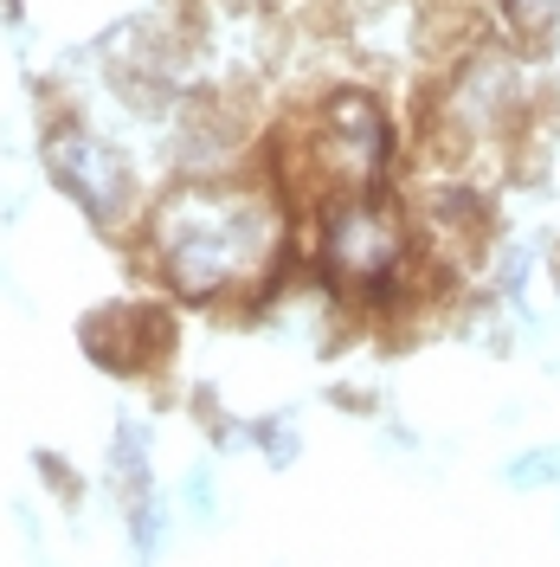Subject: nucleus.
<instances>
[{"instance_id":"1","label":"nucleus","mask_w":560,"mask_h":567,"mask_svg":"<svg viewBox=\"0 0 560 567\" xmlns=\"http://www.w3.org/2000/svg\"><path fill=\"white\" fill-rule=\"evenodd\" d=\"M136 251L180 303H265L297 265V207L278 175H187L148 200Z\"/></svg>"},{"instance_id":"2","label":"nucleus","mask_w":560,"mask_h":567,"mask_svg":"<svg viewBox=\"0 0 560 567\" xmlns=\"http://www.w3.org/2000/svg\"><path fill=\"white\" fill-rule=\"evenodd\" d=\"M45 168H52V181L65 187L77 207L97 213L104 226H123V219L148 213L142 207V187H136V168L104 136H91V123H77V116H59L45 130Z\"/></svg>"},{"instance_id":"3","label":"nucleus","mask_w":560,"mask_h":567,"mask_svg":"<svg viewBox=\"0 0 560 567\" xmlns=\"http://www.w3.org/2000/svg\"><path fill=\"white\" fill-rule=\"evenodd\" d=\"M84 342L97 349V361H110L116 374H142L168 354V317L148 303V310H104V317L84 329Z\"/></svg>"},{"instance_id":"4","label":"nucleus","mask_w":560,"mask_h":567,"mask_svg":"<svg viewBox=\"0 0 560 567\" xmlns=\"http://www.w3.org/2000/svg\"><path fill=\"white\" fill-rule=\"evenodd\" d=\"M496 13L516 39H541L560 20V0H496Z\"/></svg>"},{"instance_id":"5","label":"nucleus","mask_w":560,"mask_h":567,"mask_svg":"<svg viewBox=\"0 0 560 567\" xmlns=\"http://www.w3.org/2000/svg\"><path fill=\"white\" fill-rule=\"evenodd\" d=\"M180 503H187L200 523H212V516H219V484H212V464H194V471L180 477Z\"/></svg>"}]
</instances>
